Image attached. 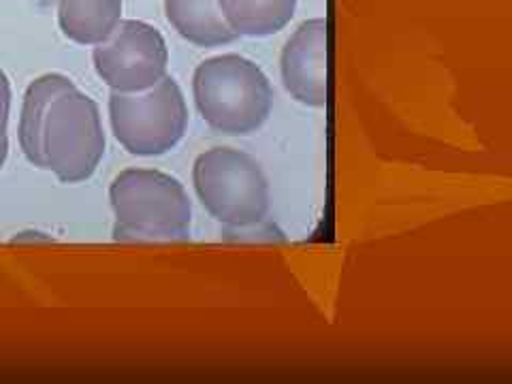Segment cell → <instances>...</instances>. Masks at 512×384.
<instances>
[{
	"instance_id": "cell-1",
	"label": "cell",
	"mask_w": 512,
	"mask_h": 384,
	"mask_svg": "<svg viewBox=\"0 0 512 384\" xmlns=\"http://www.w3.org/2000/svg\"><path fill=\"white\" fill-rule=\"evenodd\" d=\"M192 96L205 124L222 135L259 131L274 105L263 69L239 54L203 60L192 75Z\"/></svg>"
},
{
	"instance_id": "cell-2",
	"label": "cell",
	"mask_w": 512,
	"mask_h": 384,
	"mask_svg": "<svg viewBox=\"0 0 512 384\" xmlns=\"http://www.w3.org/2000/svg\"><path fill=\"white\" fill-rule=\"evenodd\" d=\"M118 242L188 239L192 205L173 175L156 169H126L109 186Z\"/></svg>"
},
{
	"instance_id": "cell-3",
	"label": "cell",
	"mask_w": 512,
	"mask_h": 384,
	"mask_svg": "<svg viewBox=\"0 0 512 384\" xmlns=\"http://www.w3.org/2000/svg\"><path fill=\"white\" fill-rule=\"evenodd\" d=\"M201 205L227 229H252L263 224L269 210V184L256 160L233 148H212L197 156L192 167Z\"/></svg>"
},
{
	"instance_id": "cell-4",
	"label": "cell",
	"mask_w": 512,
	"mask_h": 384,
	"mask_svg": "<svg viewBox=\"0 0 512 384\" xmlns=\"http://www.w3.org/2000/svg\"><path fill=\"white\" fill-rule=\"evenodd\" d=\"M109 122L120 146L135 156H160L184 139L188 107L180 84L163 77L143 92H111Z\"/></svg>"
},
{
	"instance_id": "cell-5",
	"label": "cell",
	"mask_w": 512,
	"mask_h": 384,
	"mask_svg": "<svg viewBox=\"0 0 512 384\" xmlns=\"http://www.w3.org/2000/svg\"><path fill=\"white\" fill-rule=\"evenodd\" d=\"M105 156L101 111L77 88L64 90L47 109L43 124V163L62 184L92 178Z\"/></svg>"
},
{
	"instance_id": "cell-6",
	"label": "cell",
	"mask_w": 512,
	"mask_h": 384,
	"mask_svg": "<svg viewBox=\"0 0 512 384\" xmlns=\"http://www.w3.org/2000/svg\"><path fill=\"white\" fill-rule=\"evenodd\" d=\"M94 69L114 92H143L167 75L169 50L160 32L139 20H124L94 47Z\"/></svg>"
},
{
	"instance_id": "cell-7",
	"label": "cell",
	"mask_w": 512,
	"mask_h": 384,
	"mask_svg": "<svg viewBox=\"0 0 512 384\" xmlns=\"http://www.w3.org/2000/svg\"><path fill=\"white\" fill-rule=\"evenodd\" d=\"M282 84L306 107L327 105V22H303L286 41L280 58Z\"/></svg>"
},
{
	"instance_id": "cell-8",
	"label": "cell",
	"mask_w": 512,
	"mask_h": 384,
	"mask_svg": "<svg viewBox=\"0 0 512 384\" xmlns=\"http://www.w3.org/2000/svg\"><path fill=\"white\" fill-rule=\"evenodd\" d=\"M165 13L173 30L197 47H220L237 39L218 0H165Z\"/></svg>"
},
{
	"instance_id": "cell-9",
	"label": "cell",
	"mask_w": 512,
	"mask_h": 384,
	"mask_svg": "<svg viewBox=\"0 0 512 384\" xmlns=\"http://www.w3.org/2000/svg\"><path fill=\"white\" fill-rule=\"evenodd\" d=\"M122 22V0H58L62 35L79 45H99Z\"/></svg>"
},
{
	"instance_id": "cell-10",
	"label": "cell",
	"mask_w": 512,
	"mask_h": 384,
	"mask_svg": "<svg viewBox=\"0 0 512 384\" xmlns=\"http://www.w3.org/2000/svg\"><path fill=\"white\" fill-rule=\"evenodd\" d=\"M75 88L67 75L47 73L32 82L24 94L22 116H20V148L30 165L45 169L43 163V124L47 109L64 90Z\"/></svg>"
},
{
	"instance_id": "cell-11",
	"label": "cell",
	"mask_w": 512,
	"mask_h": 384,
	"mask_svg": "<svg viewBox=\"0 0 512 384\" xmlns=\"http://www.w3.org/2000/svg\"><path fill=\"white\" fill-rule=\"evenodd\" d=\"M218 7L237 37H271L293 20L297 0H218Z\"/></svg>"
},
{
	"instance_id": "cell-12",
	"label": "cell",
	"mask_w": 512,
	"mask_h": 384,
	"mask_svg": "<svg viewBox=\"0 0 512 384\" xmlns=\"http://www.w3.org/2000/svg\"><path fill=\"white\" fill-rule=\"evenodd\" d=\"M11 111V84L7 73L0 69V141H7V124Z\"/></svg>"
},
{
	"instance_id": "cell-13",
	"label": "cell",
	"mask_w": 512,
	"mask_h": 384,
	"mask_svg": "<svg viewBox=\"0 0 512 384\" xmlns=\"http://www.w3.org/2000/svg\"><path fill=\"white\" fill-rule=\"evenodd\" d=\"M7 156H9V139L7 141H0V169L5 167Z\"/></svg>"
}]
</instances>
